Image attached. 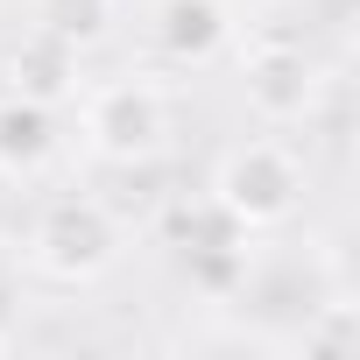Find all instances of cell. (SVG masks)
Listing matches in <instances>:
<instances>
[{
	"label": "cell",
	"mask_w": 360,
	"mask_h": 360,
	"mask_svg": "<svg viewBox=\"0 0 360 360\" xmlns=\"http://www.w3.org/2000/svg\"><path fill=\"white\" fill-rule=\"evenodd\" d=\"M240 233H276L304 205V169L283 141H233L212 162V191H205Z\"/></svg>",
	"instance_id": "1"
},
{
	"label": "cell",
	"mask_w": 360,
	"mask_h": 360,
	"mask_svg": "<svg viewBox=\"0 0 360 360\" xmlns=\"http://www.w3.org/2000/svg\"><path fill=\"white\" fill-rule=\"evenodd\" d=\"M120 248H127V233L99 198H57L29 226V269L43 283H64V290H85V283L113 276Z\"/></svg>",
	"instance_id": "2"
},
{
	"label": "cell",
	"mask_w": 360,
	"mask_h": 360,
	"mask_svg": "<svg viewBox=\"0 0 360 360\" xmlns=\"http://www.w3.org/2000/svg\"><path fill=\"white\" fill-rule=\"evenodd\" d=\"M155 43L176 64H212L233 43V15L226 0H155Z\"/></svg>",
	"instance_id": "6"
},
{
	"label": "cell",
	"mask_w": 360,
	"mask_h": 360,
	"mask_svg": "<svg viewBox=\"0 0 360 360\" xmlns=\"http://www.w3.org/2000/svg\"><path fill=\"white\" fill-rule=\"evenodd\" d=\"M325 78H318V57L304 43H283V36H262L248 57H240V99L248 113H262L269 127H290L318 106Z\"/></svg>",
	"instance_id": "4"
},
{
	"label": "cell",
	"mask_w": 360,
	"mask_h": 360,
	"mask_svg": "<svg viewBox=\"0 0 360 360\" xmlns=\"http://www.w3.org/2000/svg\"><path fill=\"white\" fill-rule=\"evenodd\" d=\"M29 15H36L43 36H57V43H71V50H92V43L113 36L120 0H29Z\"/></svg>",
	"instance_id": "7"
},
{
	"label": "cell",
	"mask_w": 360,
	"mask_h": 360,
	"mask_svg": "<svg viewBox=\"0 0 360 360\" xmlns=\"http://www.w3.org/2000/svg\"><path fill=\"white\" fill-rule=\"evenodd\" d=\"M71 71H78V50L43 36V29L15 50V92H29V99H50V106L71 99Z\"/></svg>",
	"instance_id": "8"
},
{
	"label": "cell",
	"mask_w": 360,
	"mask_h": 360,
	"mask_svg": "<svg viewBox=\"0 0 360 360\" xmlns=\"http://www.w3.org/2000/svg\"><path fill=\"white\" fill-rule=\"evenodd\" d=\"M8 353H15V332H0V360H8Z\"/></svg>",
	"instance_id": "9"
},
{
	"label": "cell",
	"mask_w": 360,
	"mask_h": 360,
	"mask_svg": "<svg viewBox=\"0 0 360 360\" xmlns=\"http://www.w3.org/2000/svg\"><path fill=\"white\" fill-rule=\"evenodd\" d=\"M85 148L99 162H120V169H141L169 148V99L148 85V78H113L85 99Z\"/></svg>",
	"instance_id": "3"
},
{
	"label": "cell",
	"mask_w": 360,
	"mask_h": 360,
	"mask_svg": "<svg viewBox=\"0 0 360 360\" xmlns=\"http://www.w3.org/2000/svg\"><path fill=\"white\" fill-rule=\"evenodd\" d=\"M57 148H64V134H57L50 99H29V92L0 99V176H43L57 162Z\"/></svg>",
	"instance_id": "5"
}]
</instances>
